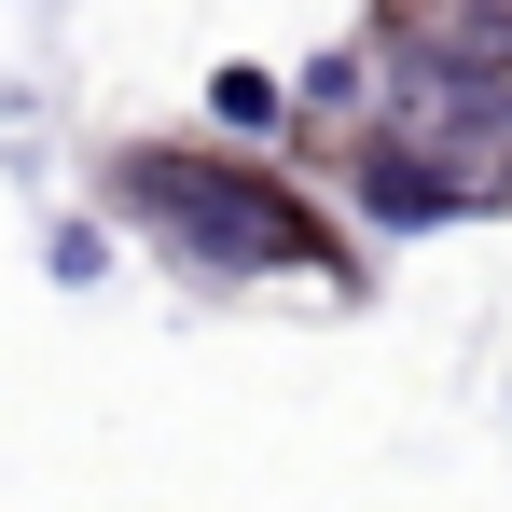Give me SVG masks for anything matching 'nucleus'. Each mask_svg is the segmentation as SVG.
<instances>
[{
  "label": "nucleus",
  "instance_id": "nucleus-1",
  "mask_svg": "<svg viewBox=\"0 0 512 512\" xmlns=\"http://www.w3.org/2000/svg\"><path fill=\"white\" fill-rule=\"evenodd\" d=\"M111 208L153 222L194 277H346L333 222L277 167H236V153H153V139H125L111 153Z\"/></svg>",
  "mask_w": 512,
  "mask_h": 512
},
{
  "label": "nucleus",
  "instance_id": "nucleus-2",
  "mask_svg": "<svg viewBox=\"0 0 512 512\" xmlns=\"http://www.w3.org/2000/svg\"><path fill=\"white\" fill-rule=\"evenodd\" d=\"M457 222H512V70H429V56H374V111Z\"/></svg>",
  "mask_w": 512,
  "mask_h": 512
},
{
  "label": "nucleus",
  "instance_id": "nucleus-3",
  "mask_svg": "<svg viewBox=\"0 0 512 512\" xmlns=\"http://www.w3.org/2000/svg\"><path fill=\"white\" fill-rule=\"evenodd\" d=\"M333 167H346V208H360L374 236H443V222H457V208H443V180H429L416 153L388 139V125H346V139H333Z\"/></svg>",
  "mask_w": 512,
  "mask_h": 512
},
{
  "label": "nucleus",
  "instance_id": "nucleus-4",
  "mask_svg": "<svg viewBox=\"0 0 512 512\" xmlns=\"http://www.w3.org/2000/svg\"><path fill=\"white\" fill-rule=\"evenodd\" d=\"M208 111H222L236 139H291V125H305V111H291V84H277V70H250V56H236V70H208Z\"/></svg>",
  "mask_w": 512,
  "mask_h": 512
},
{
  "label": "nucleus",
  "instance_id": "nucleus-5",
  "mask_svg": "<svg viewBox=\"0 0 512 512\" xmlns=\"http://www.w3.org/2000/svg\"><path fill=\"white\" fill-rule=\"evenodd\" d=\"M291 111H319V125H360V111H374V42H333V56L291 84Z\"/></svg>",
  "mask_w": 512,
  "mask_h": 512
},
{
  "label": "nucleus",
  "instance_id": "nucleus-6",
  "mask_svg": "<svg viewBox=\"0 0 512 512\" xmlns=\"http://www.w3.org/2000/svg\"><path fill=\"white\" fill-rule=\"evenodd\" d=\"M42 263L84 291V277H111V236H97V222H56V236H42Z\"/></svg>",
  "mask_w": 512,
  "mask_h": 512
}]
</instances>
